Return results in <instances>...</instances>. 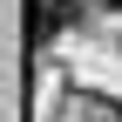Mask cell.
Segmentation results:
<instances>
[{"mask_svg":"<svg viewBox=\"0 0 122 122\" xmlns=\"http://www.w3.org/2000/svg\"><path fill=\"white\" fill-rule=\"evenodd\" d=\"M75 27V0H34V41H54Z\"/></svg>","mask_w":122,"mask_h":122,"instance_id":"obj_1","label":"cell"},{"mask_svg":"<svg viewBox=\"0 0 122 122\" xmlns=\"http://www.w3.org/2000/svg\"><path fill=\"white\" fill-rule=\"evenodd\" d=\"M102 7H115V14H122V0H102Z\"/></svg>","mask_w":122,"mask_h":122,"instance_id":"obj_2","label":"cell"}]
</instances>
